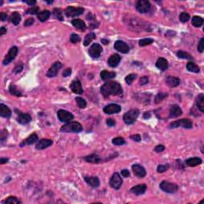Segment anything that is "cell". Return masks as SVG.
I'll return each instance as SVG.
<instances>
[{"mask_svg": "<svg viewBox=\"0 0 204 204\" xmlns=\"http://www.w3.org/2000/svg\"><path fill=\"white\" fill-rule=\"evenodd\" d=\"M101 92L105 97H109L110 95L118 96L123 93L121 85L116 81H108L101 88Z\"/></svg>", "mask_w": 204, "mask_h": 204, "instance_id": "obj_1", "label": "cell"}, {"mask_svg": "<svg viewBox=\"0 0 204 204\" xmlns=\"http://www.w3.org/2000/svg\"><path fill=\"white\" fill-rule=\"evenodd\" d=\"M83 130L82 125L77 121H69L64 124L61 128V131L63 132H81Z\"/></svg>", "mask_w": 204, "mask_h": 204, "instance_id": "obj_2", "label": "cell"}, {"mask_svg": "<svg viewBox=\"0 0 204 204\" xmlns=\"http://www.w3.org/2000/svg\"><path fill=\"white\" fill-rule=\"evenodd\" d=\"M179 127H183V129H191L193 127L192 121L189 119H181L179 120H175V121L171 122L169 124V128L170 129H175V128H179Z\"/></svg>", "mask_w": 204, "mask_h": 204, "instance_id": "obj_3", "label": "cell"}, {"mask_svg": "<svg viewBox=\"0 0 204 204\" xmlns=\"http://www.w3.org/2000/svg\"><path fill=\"white\" fill-rule=\"evenodd\" d=\"M139 115H140V111L138 109L129 110V112H127L124 115V117H123L124 123L126 124H133L137 119V117H139Z\"/></svg>", "mask_w": 204, "mask_h": 204, "instance_id": "obj_4", "label": "cell"}, {"mask_svg": "<svg viewBox=\"0 0 204 204\" xmlns=\"http://www.w3.org/2000/svg\"><path fill=\"white\" fill-rule=\"evenodd\" d=\"M160 187L162 191H163L166 193H169V194H173L177 191L179 189L177 184L173 183L168 182V181H163L160 183Z\"/></svg>", "mask_w": 204, "mask_h": 204, "instance_id": "obj_5", "label": "cell"}, {"mask_svg": "<svg viewBox=\"0 0 204 204\" xmlns=\"http://www.w3.org/2000/svg\"><path fill=\"white\" fill-rule=\"evenodd\" d=\"M110 186L113 188V189L118 190L120 188V187L123 184V180L120 177V175L118 172H115L112 176L110 179L109 181Z\"/></svg>", "mask_w": 204, "mask_h": 204, "instance_id": "obj_6", "label": "cell"}, {"mask_svg": "<svg viewBox=\"0 0 204 204\" xmlns=\"http://www.w3.org/2000/svg\"><path fill=\"white\" fill-rule=\"evenodd\" d=\"M83 12H84V8L74 7H68L65 11L66 15L68 18L77 17V16L82 15Z\"/></svg>", "mask_w": 204, "mask_h": 204, "instance_id": "obj_7", "label": "cell"}, {"mask_svg": "<svg viewBox=\"0 0 204 204\" xmlns=\"http://www.w3.org/2000/svg\"><path fill=\"white\" fill-rule=\"evenodd\" d=\"M136 10L141 14L148 13L151 9V3L147 0H140L136 5Z\"/></svg>", "mask_w": 204, "mask_h": 204, "instance_id": "obj_8", "label": "cell"}, {"mask_svg": "<svg viewBox=\"0 0 204 204\" xmlns=\"http://www.w3.org/2000/svg\"><path fill=\"white\" fill-rule=\"evenodd\" d=\"M18 52V49L17 46H13V47H11L10 49L9 52H8L7 55L5 57V58L3 60V65L7 66L8 64H10L15 58V57L17 56Z\"/></svg>", "mask_w": 204, "mask_h": 204, "instance_id": "obj_9", "label": "cell"}, {"mask_svg": "<svg viewBox=\"0 0 204 204\" xmlns=\"http://www.w3.org/2000/svg\"><path fill=\"white\" fill-rule=\"evenodd\" d=\"M102 46L98 43L92 44L89 50V54L92 58H98L102 52Z\"/></svg>", "mask_w": 204, "mask_h": 204, "instance_id": "obj_10", "label": "cell"}, {"mask_svg": "<svg viewBox=\"0 0 204 204\" xmlns=\"http://www.w3.org/2000/svg\"><path fill=\"white\" fill-rule=\"evenodd\" d=\"M58 117L60 121L64 122V123H68L73 119V115L66 110L60 109L58 112Z\"/></svg>", "mask_w": 204, "mask_h": 204, "instance_id": "obj_11", "label": "cell"}, {"mask_svg": "<svg viewBox=\"0 0 204 204\" xmlns=\"http://www.w3.org/2000/svg\"><path fill=\"white\" fill-rule=\"evenodd\" d=\"M62 67V64L60 62V61H56V62H54L53 65H52V66H51L50 68L49 69L48 72H47V73H46V75H47V77H49V78H54V77H56L57 74L58 73L59 70H60V69Z\"/></svg>", "mask_w": 204, "mask_h": 204, "instance_id": "obj_12", "label": "cell"}, {"mask_svg": "<svg viewBox=\"0 0 204 204\" xmlns=\"http://www.w3.org/2000/svg\"><path fill=\"white\" fill-rule=\"evenodd\" d=\"M103 111L106 114H114V113H118L121 111V107L117 104H110V105H106Z\"/></svg>", "mask_w": 204, "mask_h": 204, "instance_id": "obj_13", "label": "cell"}, {"mask_svg": "<svg viewBox=\"0 0 204 204\" xmlns=\"http://www.w3.org/2000/svg\"><path fill=\"white\" fill-rule=\"evenodd\" d=\"M15 112H18L17 121L21 124H29L31 121V117L28 113H22L21 112H18V110H15Z\"/></svg>", "mask_w": 204, "mask_h": 204, "instance_id": "obj_14", "label": "cell"}, {"mask_svg": "<svg viewBox=\"0 0 204 204\" xmlns=\"http://www.w3.org/2000/svg\"><path fill=\"white\" fill-rule=\"evenodd\" d=\"M114 48L115 50H117V51H119L122 54H128L129 52V47L124 41L118 40L115 42L114 44Z\"/></svg>", "mask_w": 204, "mask_h": 204, "instance_id": "obj_15", "label": "cell"}, {"mask_svg": "<svg viewBox=\"0 0 204 204\" xmlns=\"http://www.w3.org/2000/svg\"><path fill=\"white\" fill-rule=\"evenodd\" d=\"M70 89L73 91L76 94H82L83 93V89L81 86V83L79 80H74L72 81V83L69 85Z\"/></svg>", "mask_w": 204, "mask_h": 204, "instance_id": "obj_16", "label": "cell"}, {"mask_svg": "<svg viewBox=\"0 0 204 204\" xmlns=\"http://www.w3.org/2000/svg\"><path fill=\"white\" fill-rule=\"evenodd\" d=\"M134 174L139 178H143L146 175V170L140 164H134L132 167Z\"/></svg>", "mask_w": 204, "mask_h": 204, "instance_id": "obj_17", "label": "cell"}, {"mask_svg": "<svg viewBox=\"0 0 204 204\" xmlns=\"http://www.w3.org/2000/svg\"><path fill=\"white\" fill-rule=\"evenodd\" d=\"M53 144V140H49V139H41L37 143L36 149L38 150H42L45 148H48L50 145Z\"/></svg>", "mask_w": 204, "mask_h": 204, "instance_id": "obj_18", "label": "cell"}, {"mask_svg": "<svg viewBox=\"0 0 204 204\" xmlns=\"http://www.w3.org/2000/svg\"><path fill=\"white\" fill-rule=\"evenodd\" d=\"M120 60H121V58H120L119 54H112V56L110 57L109 60H108V64L109 65V66L114 68V67H117L119 65Z\"/></svg>", "mask_w": 204, "mask_h": 204, "instance_id": "obj_19", "label": "cell"}, {"mask_svg": "<svg viewBox=\"0 0 204 204\" xmlns=\"http://www.w3.org/2000/svg\"><path fill=\"white\" fill-rule=\"evenodd\" d=\"M38 140V137L36 134H31L30 136H28L26 140H24L22 143H20V147H24L26 145H30V144H33V143H34Z\"/></svg>", "mask_w": 204, "mask_h": 204, "instance_id": "obj_20", "label": "cell"}, {"mask_svg": "<svg viewBox=\"0 0 204 204\" xmlns=\"http://www.w3.org/2000/svg\"><path fill=\"white\" fill-rule=\"evenodd\" d=\"M146 190H147V186L145 184H139L132 187L131 191L132 193H133L136 195H140V194L145 193Z\"/></svg>", "mask_w": 204, "mask_h": 204, "instance_id": "obj_21", "label": "cell"}, {"mask_svg": "<svg viewBox=\"0 0 204 204\" xmlns=\"http://www.w3.org/2000/svg\"><path fill=\"white\" fill-rule=\"evenodd\" d=\"M85 182L92 187H98L100 186V180L95 176H86L85 177Z\"/></svg>", "mask_w": 204, "mask_h": 204, "instance_id": "obj_22", "label": "cell"}, {"mask_svg": "<svg viewBox=\"0 0 204 204\" xmlns=\"http://www.w3.org/2000/svg\"><path fill=\"white\" fill-rule=\"evenodd\" d=\"M166 83L167 85L171 88L176 87L180 85V80L176 77H172V76H168L166 79Z\"/></svg>", "mask_w": 204, "mask_h": 204, "instance_id": "obj_23", "label": "cell"}, {"mask_svg": "<svg viewBox=\"0 0 204 204\" xmlns=\"http://www.w3.org/2000/svg\"><path fill=\"white\" fill-rule=\"evenodd\" d=\"M182 115V109L177 105H172L170 109V117L172 118H176Z\"/></svg>", "mask_w": 204, "mask_h": 204, "instance_id": "obj_24", "label": "cell"}, {"mask_svg": "<svg viewBox=\"0 0 204 204\" xmlns=\"http://www.w3.org/2000/svg\"><path fill=\"white\" fill-rule=\"evenodd\" d=\"M156 67L158 69H160V70H166V69L168 68V60H166V59L163 58H160L157 60V61H156Z\"/></svg>", "mask_w": 204, "mask_h": 204, "instance_id": "obj_25", "label": "cell"}, {"mask_svg": "<svg viewBox=\"0 0 204 204\" xmlns=\"http://www.w3.org/2000/svg\"><path fill=\"white\" fill-rule=\"evenodd\" d=\"M0 115H1V117L9 118L11 116V111L7 105L1 104L0 105Z\"/></svg>", "mask_w": 204, "mask_h": 204, "instance_id": "obj_26", "label": "cell"}, {"mask_svg": "<svg viewBox=\"0 0 204 204\" xmlns=\"http://www.w3.org/2000/svg\"><path fill=\"white\" fill-rule=\"evenodd\" d=\"M84 159H85V160L86 162H89V163H98L101 160V159L100 158V156L97 155V154H95V153L91 154L89 156H85Z\"/></svg>", "mask_w": 204, "mask_h": 204, "instance_id": "obj_27", "label": "cell"}, {"mask_svg": "<svg viewBox=\"0 0 204 204\" xmlns=\"http://www.w3.org/2000/svg\"><path fill=\"white\" fill-rule=\"evenodd\" d=\"M72 24L75 28L80 30H86V25H85V22L81 19H73L72 21Z\"/></svg>", "mask_w": 204, "mask_h": 204, "instance_id": "obj_28", "label": "cell"}, {"mask_svg": "<svg viewBox=\"0 0 204 204\" xmlns=\"http://www.w3.org/2000/svg\"><path fill=\"white\" fill-rule=\"evenodd\" d=\"M186 163L189 167H195L202 163V160L199 157H192V158L187 159L186 160Z\"/></svg>", "mask_w": 204, "mask_h": 204, "instance_id": "obj_29", "label": "cell"}, {"mask_svg": "<svg viewBox=\"0 0 204 204\" xmlns=\"http://www.w3.org/2000/svg\"><path fill=\"white\" fill-rule=\"evenodd\" d=\"M116 73L114 72H109L107 70H103L101 73V78L103 81H108L109 79H112V78H115L116 77Z\"/></svg>", "mask_w": 204, "mask_h": 204, "instance_id": "obj_30", "label": "cell"}, {"mask_svg": "<svg viewBox=\"0 0 204 204\" xmlns=\"http://www.w3.org/2000/svg\"><path fill=\"white\" fill-rule=\"evenodd\" d=\"M10 20L15 26H18L21 22V15L18 12H13L10 15Z\"/></svg>", "mask_w": 204, "mask_h": 204, "instance_id": "obj_31", "label": "cell"}, {"mask_svg": "<svg viewBox=\"0 0 204 204\" xmlns=\"http://www.w3.org/2000/svg\"><path fill=\"white\" fill-rule=\"evenodd\" d=\"M187 69L190 72H193V73H199V70L200 69L196 64L193 62V61H190L187 64Z\"/></svg>", "mask_w": 204, "mask_h": 204, "instance_id": "obj_32", "label": "cell"}, {"mask_svg": "<svg viewBox=\"0 0 204 204\" xmlns=\"http://www.w3.org/2000/svg\"><path fill=\"white\" fill-rule=\"evenodd\" d=\"M50 12L47 10H43V11L39 12L38 14V18L41 22H45V21H46V20L50 18Z\"/></svg>", "mask_w": 204, "mask_h": 204, "instance_id": "obj_33", "label": "cell"}, {"mask_svg": "<svg viewBox=\"0 0 204 204\" xmlns=\"http://www.w3.org/2000/svg\"><path fill=\"white\" fill-rule=\"evenodd\" d=\"M197 106L202 112H204V95L199 94L197 98Z\"/></svg>", "mask_w": 204, "mask_h": 204, "instance_id": "obj_34", "label": "cell"}, {"mask_svg": "<svg viewBox=\"0 0 204 204\" xmlns=\"http://www.w3.org/2000/svg\"><path fill=\"white\" fill-rule=\"evenodd\" d=\"M191 23L194 27H200L203 24V19L199 16H194L192 18Z\"/></svg>", "mask_w": 204, "mask_h": 204, "instance_id": "obj_35", "label": "cell"}, {"mask_svg": "<svg viewBox=\"0 0 204 204\" xmlns=\"http://www.w3.org/2000/svg\"><path fill=\"white\" fill-rule=\"evenodd\" d=\"M95 38H96V34H95L93 32H91L89 34H88L85 37V39H84V46H89V45L91 43V41H92L93 39H95Z\"/></svg>", "mask_w": 204, "mask_h": 204, "instance_id": "obj_36", "label": "cell"}, {"mask_svg": "<svg viewBox=\"0 0 204 204\" xmlns=\"http://www.w3.org/2000/svg\"><path fill=\"white\" fill-rule=\"evenodd\" d=\"M9 91H10V94H12L13 96H16V97H21L22 96V92H20L19 90L17 89V87L14 85H10Z\"/></svg>", "mask_w": 204, "mask_h": 204, "instance_id": "obj_37", "label": "cell"}, {"mask_svg": "<svg viewBox=\"0 0 204 204\" xmlns=\"http://www.w3.org/2000/svg\"><path fill=\"white\" fill-rule=\"evenodd\" d=\"M177 56L179 57L180 58H183V59H188V60H192V59H193L191 55H190L188 53L184 52V51H182V50L178 51Z\"/></svg>", "mask_w": 204, "mask_h": 204, "instance_id": "obj_38", "label": "cell"}, {"mask_svg": "<svg viewBox=\"0 0 204 204\" xmlns=\"http://www.w3.org/2000/svg\"><path fill=\"white\" fill-rule=\"evenodd\" d=\"M75 101L76 102H77V105H78V107L80 108V109H85V108L86 107V105H87V104H86V101H85V100H84L83 98H81V97H76Z\"/></svg>", "mask_w": 204, "mask_h": 204, "instance_id": "obj_39", "label": "cell"}, {"mask_svg": "<svg viewBox=\"0 0 204 204\" xmlns=\"http://www.w3.org/2000/svg\"><path fill=\"white\" fill-rule=\"evenodd\" d=\"M5 203H13V204H18V203H21V201L19 199L16 198L15 196H10L8 197L7 199H6L4 201Z\"/></svg>", "mask_w": 204, "mask_h": 204, "instance_id": "obj_40", "label": "cell"}, {"mask_svg": "<svg viewBox=\"0 0 204 204\" xmlns=\"http://www.w3.org/2000/svg\"><path fill=\"white\" fill-rule=\"evenodd\" d=\"M153 42V39L150 38H143L140 40L139 41V45L140 46H148Z\"/></svg>", "mask_w": 204, "mask_h": 204, "instance_id": "obj_41", "label": "cell"}, {"mask_svg": "<svg viewBox=\"0 0 204 204\" xmlns=\"http://www.w3.org/2000/svg\"><path fill=\"white\" fill-rule=\"evenodd\" d=\"M53 14H54V18H56L57 19L60 20V21H62L63 20V15H62V11H61L60 9H58V8H55L53 11Z\"/></svg>", "mask_w": 204, "mask_h": 204, "instance_id": "obj_42", "label": "cell"}, {"mask_svg": "<svg viewBox=\"0 0 204 204\" xmlns=\"http://www.w3.org/2000/svg\"><path fill=\"white\" fill-rule=\"evenodd\" d=\"M167 97H168V94L165 93V92H160V93H158V94L156 96V98H155V102H156V104H158V103L162 101H163V100Z\"/></svg>", "mask_w": 204, "mask_h": 204, "instance_id": "obj_43", "label": "cell"}, {"mask_svg": "<svg viewBox=\"0 0 204 204\" xmlns=\"http://www.w3.org/2000/svg\"><path fill=\"white\" fill-rule=\"evenodd\" d=\"M190 18H191V16H190L189 14H187V13L186 12H183L180 14V21L182 22H183V23L188 22L190 20Z\"/></svg>", "mask_w": 204, "mask_h": 204, "instance_id": "obj_44", "label": "cell"}, {"mask_svg": "<svg viewBox=\"0 0 204 204\" xmlns=\"http://www.w3.org/2000/svg\"><path fill=\"white\" fill-rule=\"evenodd\" d=\"M136 78V74H135V73H131V74H129V75L127 76L126 78H125V82H126L128 85H131L132 83V81H133Z\"/></svg>", "mask_w": 204, "mask_h": 204, "instance_id": "obj_45", "label": "cell"}, {"mask_svg": "<svg viewBox=\"0 0 204 204\" xmlns=\"http://www.w3.org/2000/svg\"><path fill=\"white\" fill-rule=\"evenodd\" d=\"M112 143L115 145H123L125 143V140L122 137H116L112 140Z\"/></svg>", "mask_w": 204, "mask_h": 204, "instance_id": "obj_46", "label": "cell"}, {"mask_svg": "<svg viewBox=\"0 0 204 204\" xmlns=\"http://www.w3.org/2000/svg\"><path fill=\"white\" fill-rule=\"evenodd\" d=\"M38 7H32L29 8V9L26 11V14H28V15H36V14L38 13Z\"/></svg>", "mask_w": 204, "mask_h": 204, "instance_id": "obj_47", "label": "cell"}, {"mask_svg": "<svg viewBox=\"0 0 204 204\" xmlns=\"http://www.w3.org/2000/svg\"><path fill=\"white\" fill-rule=\"evenodd\" d=\"M81 41V38L79 35H78L77 34H73L70 36V41L72 43H78Z\"/></svg>", "mask_w": 204, "mask_h": 204, "instance_id": "obj_48", "label": "cell"}, {"mask_svg": "<svg viewBox=\"0 0 204 204\" xmlns=\"http://www.w3.org/2000/svg\"><path fill=\"white\" fill-rule=\"evenodd\" d=\"M168 168H169V164H166V165H162V164H160V165H159L158 167H157V171H158L159 173H163L168 170Z\"/></svg>", "mask_w": 204, "mask_h": 204, "instance_id": "obj_49", "label": "cell"}, {"mask_svg": "<svg viewBox=\"0 0 204 204\" xmlns=\"http://www.w3.org/2000/svg\"><path fill=\"white\" fill-rule=\"evenodd\" d=\"M22 69H23V65L22 63H18L13 69V72L15 73H19L20 72H22Z\"/></svg>", "mask_w": 204, "mask_h": 204, "instance_id": "obj_50", "label": "cell"}, {"mask_svg": "<svg viewBox=\"0 0 204 204\" xmlns=\"http://www.w3.org/2000/svg\"><path fill=\"white\" fill-rule=\"evenodd\" d=\"M204 49V38H201L198 45V51L199 53H203Z\"/></svg>", "mask_w": 204, "mask_h": 204, "instance_id": "obj_51", "label": "cell"}, {"mask_svg": "<svg viewBox=\"0 0 204 204\" xmlns=\"http://www.w3.org/2000/svg\"><path fill=\"white\" fill-rule=\"evenodd\" d=\"M7 130H3L1 132V137H0V140H1V143H3L4 141L7 140Z\"/></svg>", "mask_w": 204, "mask_h": 204, "instance_id": "obj_52", "label": "cell"}, {"mask_svg": "<svg viewBox=\"0 0 204 204\" xmlns=\"http://www.w3.org/2000/svg\"><path fill=\"white\" fill-rule=\"evenodd\" d=\"M139 82H140V85H146V84H148V78L147 77V76H143V77L140 78Z\"/></svg>", "mask_w": 204, "mask_h": 204, "instance_id": "obj_53", "label": "cell"}, {"mask_svg": "<svg viewBox=\"0 0 204 204\" xmlns=\"http://www.w3.org/2000/svg\"><path fill=\"white\" fill-rule=\"evenodd\" d=\"M34 19L33 18H30L26 20V22H24V26L25 27H30V26H32L34 24Z\"/></svg>", "mask_w": 204, "mask_h": 204, "instance_id": "obj_54", "label": "cell"}, {"mask_svg": "<svg viewBox=\"0 0 204 204\" xmlns=\"http://www.w3.org/2000/svg\"><path fill=\"white\" fill-rule=\"evenodd\" d=\"M130 138L132 140L136 141V142H140L141 140V137L139 134H135V135H132L130 136Z\"/></svg>", "mask_w": 204, "mask_h": 204, "instance_id": "obj_55", "label": "cell"}, {"mask_svg": "<svg viewBox=\"0 0 204 204\" xmlns=\"http://www.w3.org/2000/svg\"><path fill=\"white\" fill-rule=\"evenodd\" d=\"M71 73H72V69H71L70 68H67L66 69H65V70L63 71L62 76H63L64 78H67V77H69V76L70 75Z\"/></svg>", "mask_w": 204, "mask_h": 204, "instance_id": "obj_56", "label": "cell"}, {"mask_svg": "<svg viewBox=\"0 0 204 204\" xmlns=\"http://www.w3.org/2000/svg\"><path fill=\"white\" fill-rule=\"evenodd\" d=\"M106 124H107V125H109V127H112L115 126L116 121H115V120L112 119V118H109V119H107V120H106Z\"/></svg>", "mask_w": 204, "mask_h": 204, "instance_id": "obj_57", "label": "cell"}, {"mask_svg": "<svg viewBox=\"0 0 204 204\" xmlns=\"http://www.w3.org/2000/svg\"><path fill=\"white\" fill-rule=\"evenodd\" d=\"M164 149H165V148H164V146L162 145V144L157 145L156 148H155V151H156V152H162L164 151Z\"/></svg>", "mask_w": 204, "mask_h": 204, "instance_id": "obj_58", "label": "cell"}, {"mask_svg": "<svg viewBox=\"0 0 204 204\" xmlns=\"http://www.w3.org/2000/svg\"><path fill=\"white\" fill-rule=\"evenodd\" d=\"M121 175L125 178L129 177V176H130V172H129V170H126V169H124V170L121 171Z\"/></svg>", "mask_w": 204, "mask_h": 204, "instance_id": "obj_59", "label": "cell"}, {"mask_svg": "<svg viewBox=\"0 0 204 204\" xmlns=\"http://www.w3.org/2000/svg\"><path fill=\"white\" fill-rule=\"evenodd\" d=\"M0 18H1V20H2L3 22H4V21H6V20L7 19V14H5L4 12H1L0 13Z\"/></svg>", "mask_w": 204, "mask_h": 204, "instance_id": "obj_60", "label": "cell"}, {"mask_svg": "<svg viewBox=\"0 0 204 204\" xmlns=\"http://www.w3.org/2000/svg\"><path fill=\"white\" fill-rule=\"evenodd\" d=\"M24 3H26L30 6H34L36 4V1H34V0H27V1H24Z\"/></svg>", "mask_w": 204, "mask_h": 204, "instance_id": "obj_61", "label": "cell"}, {"mask_svg": "<svg viewBox=\"0 0 204 204\" xmlns=\"http://www.w3.org/2000/svg\"><path fill=\"white\" fill-rule=\"evenodd\" d=\"M6 32H7V29H6L5 27H1V29H0V34L3 35L4 34H6Z\"/></svg>", "mask_w": 204, "mask_h": 204, "instance_id": "obj_62", "label": "cell"}, {"mask_svg": "<svg viewBox=\"0 0 204 204\" xmlns=\"http://www.w3.org/2000/svg\"><path fill=\"white\" fill-rule=\"evenodd\" d=\"M7 161H8V159H7V158H1L0 159V163H1V164H3V163H7Z\"/></svg>", "mask_w": 204, "mask_h": 204, "instance_id": "obj_63", "label": "cell"}, {"mask_svg": "<svg viewBox=\"0 0 204 204\" xmlns=\"http://www.w3.org/2000/svg\"><path fill=\"white\" fill-rule=\"evenodd\" d=\"M101 42L104 44V45H107V44H109V40H106L105 38H103V39H101Z\"/></svg>", "mask_w": 204, "mask_h": 204, "instance_id": "obj_64", "label": "cell"}]
</instances>
